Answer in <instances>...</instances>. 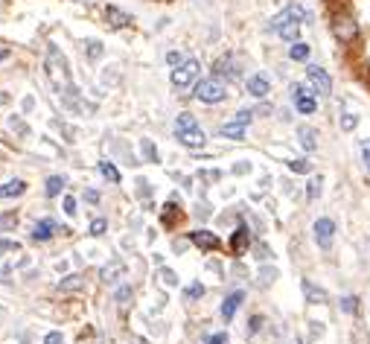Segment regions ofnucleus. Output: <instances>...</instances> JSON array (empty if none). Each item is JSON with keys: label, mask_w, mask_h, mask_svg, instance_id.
I'll use <instances>...</instances> for the list:
<instances>
[{"label": "nucleus", "mask_w": 370, "mask_h": 344, "mask_svg": "<svg viewBox=\"0 0 370 344\" xmlns=\"http://www.w3.org/2000/svg\"><path fill=\"white\" fill-rule=\"evenodd\" d=\"M161 277H164V283H166V286H178V277H175V271L164 269V271H161Z\"/></svg>", "instance_id": "nucleus-36"}, {"label": "nucleus", "mask_w": 370, "mask_h": 344, "mask_svg": "<svg viewBox=\"0 0 370 344\" xmlns=\"http://www.w3.org/2000/svg\"><path fill=\"white\" fill-rule=\"evenodd\" d=\"M44 344H65V341H61V333H50V335L44 338Z\"/></svg>", "instance_id": "nucleus-41"}, {"label": "nucleus", "mask_w": 370, "mask_h": 344, "mask_svg": "<svg viewBox=\"0 0 370 344\" xmlns=\"http://www.w3.org/2000/svg\"><path fill=\"white\" fill-rule=\"evenodd\" d=\"M213 76H219V79H239V68H236V61L233 56H222L219 61L213 65Z\"/></svg>", "instance_id": "nucleus-11"}, {"label": "nucleus", "mask_w": 370, "mask_h": 344, "mask_svg": "<svg viewBox=\"0 0 370 344\" xmlns=\"http://www.w3.org/2000/svg\"><path fill=\"white\" fill-rule=\"evenodd\" d=\"M260 327H263V318H260V316H254V318H251V327H248V335H257V333H260Z\"/></svg>", "instance_id": "nucleus-39"}, {"label": "nucleus", "mask_w": 370, "mask_h": 344, "mask_svg": "<svg viewBox=\"0 0 370 344\" xmlns=\"http://www.w3.org/2000/svg\"><path fill=\"white\" fill-rule=\"evenodd\" d=\"M9 56H12V53H9V50H0V61H6V58H9Z\"/></svg>", "instance_id": "nucleus-46"}, {"label": "nucleus", "mask_w": 370, "mask_h": 344, "mask_svg": "<svg viewBox=\"0 0 370 344\" xmlns=\"http://www.w3.org/2000/svg\"><path fill=\"white\" fill-rule=\"evenodd\" d=\"M18 242H6V239H0V254H4V251H18Z\"/></svg>", "instance_id": "nucleus-40"}, {"label": "nucleus", "mask_w": 370, "mask_h": 344, "mask_svg": "<svg viewBox=\"0 0 370 344\" xmlns=\"http://www.w3.org/2000/svg\"><path fill=\"white\" fill-rule=\"evenodd\" d=\"M184 298H187V301H199V298H204V286H201V283H190L187 289H184Z\"/></svg>", "instance_id": "nucleus-27"}, {"label": "nucleus", "mask_w": 370, "mask_h": 344, "mask_svg": "<svg viewBox=\"0 0 370 344\" xmlns=\"http://www.w3.org/2000/svg\"><path fill=\"white\" fill-rule=\"evenodd\" d=\"M122 271H126V266H122V263L117 260V263H111L108 269H102V280H105V283H114V277L122 274Z\"/></svg>", "instance_id": "nucleus-24"}, {"label": "nucleus", "mask_w": 370, "mask_h": 344, "mask_svg": "<svg viewBox=\"0 0 370 344\" xmlns=\"http://www.w3.org/2000/svg\"><path fill=\"white\" fill-rule=\"evenodd\" d=\"M79 280H82V277H76V274H70V277L65 280V283H58V289H65V292H68V289H79Z\"/></svg>", "instance_id": "nucleus-32"}, {"label": "nucleus", "mask_w": 370, "mask_h": 344, "mask_svg": "<svg viewBox=\"0 0 370 344\" xmlns=\"http://www.w3.org/2000/svg\"><path fill=\"white\" fill-rule=\"evenodd\" d=\"M297 143L306 155H312L318 149V132L312 126H297Z\"/></svg>", "instance_id": "nucleus-13"}, {"label": "nucleus", "mask_w": 370, "mask_h": 344, "mask_svg": "<svg viewBox=\"0 0 370 344\" xmlns=\"http://www.w3.org/2000/svg\"><path fill=\"white\" fill-rule=\"evenodd\" d=\"M245 88H248V93L254 100H265L268 93H271V82H268V76H263V73H254V76H248V82H245Z\"/></svg>", "instance_id": "nucleus-9"}, {"label": "nucleus", "mask_w": 370, "mask_h": 344, "mask_svg": "<svg viewBox=\"0 0 370 344\" xmlns=\"http://www.w3.org/2000/svg\"><path fill=\"white\" fill-rule=\"evenodd\" d=\"M166 61H169V65H172V68H178V65H181V61H184V58H181V53H169V56H166Z\"/></svg>", "instance_id": "nucleus-42"}, {"label": "nucleus", "mask_w": 370, "mask_h": 344, "mask_svg": "<svg viewBox=\"0 0 370 344\" xmlns=\"http://www.w3.org/2000/svg\"><path fill=\"white\" fill-rule=\"evenodd\" d=\"M342 312H344V316H356V312H359V298L356 295H344L342 298Z\"/></svg>", "instance_id": "nucleus-25"}, {"label": "nucleus", "mask_w": 370, "mask_h": 344, "mask_svg": "<svg viewBox=\"0 0 370 344\" xmlns=\"http://www.w3.org/2000/svg\"><path fill=\"white\" fill-rule=\"evenodd\" d=\"M274 277H277V269H265V271H263V286L274 283Z\"/></svg>", "instance_id": "nucleus-37"}, {"label": "nucleus", "mask_w": 370, "mask_h": 344, "mask_svg": "<svg viewBox=\"0 0 370 344\" xmlns=\"http://www.w3.org/2000/svg\"><path fill=\"white\" fill-rule=\"evenodd\" d=\"M26 190V184L21 181V178H15V181H6L4 187H0V199H12V196H21Z\"/></svg>", "instance_id": "nucleus-18"}, {"label": "nucleus", "mask_w": 370, "mask_h": 344, "mask_svg": "<svg viewBox=\"0 0 370 344\" xmlns=\"http://www.w3.org/2000/svg\"><path fill=\"white\" fill-rule=\"evenodd\" d=\"M126 298H132V289H129V286H122V289L117 292V301H126Z\"/></svg>", "instance_id": "nucleus-44"}, {"label": "nucleus", "mask_w": 370, "mask_h": 344, "mask_svg": "<svg viewBox=\"0 0 370 344\" xmlns=\"http://www.w3.org/2000/svg\"><path fill=\"white\" fill-rule=\"evenodd\" d=\"M100 172H102V178H108L111 184H120V172H117V167H114L111 161H102V164H100Z\"/></svg>", "instance_id": "nucleus-26"}, {"label": "nucleus", "mask_w": 370, "mask_h": 344, "mask_svg": "<svg viewBox=\"0 0 370 344\" xmlns=\"http://www.w3.org/2000/svg\"><path fill=\"white\" fill-rule=\"evenodd\" d=\"M61 187H65V178H61V175H50V178H47V196L56 199V196L61 193Z\"/></svg>", "instance_id": "nucleus-23"}, {"label": "nucleus", "mask_w": 370, "mask_h": 344, "mask_svg": "<svg viewBox=\"0 0 370 344\" xmlns=\"http://www.w3.org/2000/svg\"><path fill=\"white\" fill-rule=\"evenodd\" d=\"M143 152H146V158H149V161H155V164H158V149L152 146L149 140H143Z\"/></svg>", "instance_id": "nucleus-33"}, {"label": "nucleus", "mask_w": 370, "mask_h": 344, "mask_svg": "<svg viewBox=\"0 0 370 344\" xmlns=\"http://www.w3.org/2000/svg\"><path fill=\"white\" fill-rule=\"evenodd\" d=\"M251 117H254V111H248V108H245V111H239V114L233 117V123H239V126H248V123H251Z\"/></svg>", "instance_id": "nucleus-31"}, {"label": "nucleus", "mask_w": 370, "mask_h": 344, "mask_svg": "<svg viewBox=\"0 0 370 344\" xmlns=\"http://www.w3.org/2000/svg\"><path fill=\"white\" fill-rule=\"evenodd\" d=\"M88 53H90V58H100L102 56V44L100 41H88Z\"/></svg>", "instance_id": "nucleus-35"}, {"label": "nucleus", "mask_w": 370, "mask_h": 344, "mask_svg": "<svg viewBox=\"0 0 370 344\" xmlns=\"http://www.w3.org/2000/svg\"><path fill=\"white\" fill-rule=\"evenodd\" d=\"M196 100L204 105H219L228 100V82L219 76H207L196 85Z\"/></svg>", "instance_id": "nucleus-3"}, {"label": "nucleus", "mask_w": 370, "mask_h": 344, "mask_svg": "<svg viewBox=\"0 0 370 344\" xmlns=\"http://www.w3.org/2000/svg\"><path fill=\"white\" fill-rule=\"evenodd\" d=\"M204 344H228V333H216V335H207Z\"/></svg>", "instance_id": "nucleus-34"}, {"label": "nucleus", "mask_w": 370, "mask_h": 344, "mask_svg": "<svg viewBox=\"0 0 370 344\" xmlns=\"http://www.w3.org/2000/svg\"><path fill=\"white\" fill-rule=\"evenodd\" d=\"M53 228H56V225L50 222V219H41V222L33 228V239H36V242H47V239L53 236Z\"/></svg>", "instance_id": "nucleus-19"}, {"label": "nucleus", "mask_w": 370, "mask_h": 344, "mask_svg": "<svg viewBox=\"0 0 370 344\" xmlns=\"http://www.w3.org/2000/svg\"><path fill=\"white\" fill-rule=\"evenodd\" d=\"M105 21H108L114 29H126V26L134 24L129 12H122V9H117V6H108V9H105Z\"/></svg>", "instance_id": "nucleus-15"}, {"label": "nucleus", "mask_w": 370, "mask_h": 344, "mask_svg": "<svg viewBox=\"0 0 370 344\" xmlns=\"http://www.w3.org/2000/svg\"><path fill=\"white\" fill-rule=\"evenodd\" d=\"M318 196H321V178H312V181H310V193H306V199L312 202V199H318Z\"/></svg>", "instance_id": "nucleus-29"}, {"label": "nucleus", "mask_w": 370, "mask_h": 344, "mask_svg": "<svg viewBox=\"0 0 370 344\" xmlns=\"http://www.w3.org/2000/svg\"><path fill=\"white\" fill-rule=\"evenodd\" d=\"M242 301H245V292H242V289H236V292H231V295L225 298V303H222V309H219L225 321H231V318L236 316V309L242 306Z\"/></svg>", "instance_id": "nucleus-14"}, {"label": "nucleus", "mask_w": 370, "mask_h": 344, "mask_svg": "<svg viewBox=\"0 0 370 344\" xmlns=\"http://www.w3.org/2000/svg\"><path fill=\"white\" fill-rule=\"evenodd\" d=\"M312 234H315V242H318L321 251H329L332 242H335V222L329 216H321L318 222L312 225Z\"/></svg>", "instance_id": "nucleus-5"}, {"label": "nucleus", "mask_w": 370, "mask_h": 344, "mask_svg": "<svg viewBox=\"0 0 370 344\" xmlns=\"http://www.w3.org/2000/svg\"><path fill=\"white\" fill-rule=\"evenodd\" d=\"M306 18H310V12H306L303 6H297V4H292V6H286L277 18H271V24H268V29L274 36H280L283 41H297V36H300V26L306 24Z\"/></svg>", "instance_id": "nucleus-1"}, {"label": "nucleus", "mask_w": 370, "mask_h": 344, "mask_svg": "<svg viewBox=\"0 0 370 344\" xmlns=\"http://www.w3.org/2000/svg\"><path fill=\"white\" fill-rule=\"evenodd\" d=\"M175 137H178L181 146H187V149H204V143H207V135L201 132V126L175 129Z\"/></svg>", "instance_id": "nucleus-7"}, {"label": "nucleus", "mask_w": 370, "mask_h": 344, "mask_svg": "<svg viewBox=\"0 0 370 344\" xmlns=\"http://www.w3.org/2000/svg\"><path fill=\"white\" fill-rule=\"evenodd\" d=\"M65 213H68V216L76 213V199H73V196H65Z\"/></svg>", "instance_id": "nucleus-38"}, {"label": "nucleus", "mask_w": 370, "mask_h": 344, "mask_svg": "<svg viewBox=\"0 0 370 344\" xmlns=\"http://www.w3.org/2000/svg\"><path fill=\"white\" fill-rule=\"evenodd\" d=\"M356 129H359V114H356V111H344V114H342V132L350 135V132H356Z\"/></svg>", "instance_id": "nucleus-21"}, {"label": "nucleus", "mask_w": 370, "mask_h": 344, "mask_svg": "<svg viewBox=\"0 0 370 344\" xmlns=\"http://www.w3.org/2000/svg\"><path fill=\"white\" fill-rule=\"evenodd\" d=\"M361 158H364V167H367V172H370V149H367V146H361Z\"/></svg>", "instance_id": "nucleus-45"}, {"label": "nucleus", "mask_w": 370, "mask_h": 344, "mask_svg": "<svg viewBox=\"0 0 370 344\" xmlns=\"http://www.w3.org/2000/svg\"><path fill=\"white\" fill-rule=\"evenodd\" d=\"M295 344H303V341H300V338H297V341H295Z\"/></svg>", "instance_id": "nucleus-47"}, {"label": "nucleus", "mask_w": 370, "mask_h": 344, "mask_svg": "<svg viewBox=\"0 0 370 344\" xmlns=\"http://www.w3.org/2000/svg\"><path fill=\"white\" fill-rule=\"evenodd\" d=\"M257 254H260L257 260H268V257H271V251H268V248H265V245H257Z\"/></svg>", "instance_id": "nucleus-43"}, {"label": "nucleus", "mask_w": 370, "mask_h": 344, "mask_svg": "<svg viewBox=\"0 0 370 344\" xmlns=\"http://www.w3.org/2000/svg\"><path fill=\"white\" fill-rule=\"evenodd\" d=\"M199 73H201L199 58H184L178 68H172V73H169V82H172L175 88H190V85L199 79Z\"/></svg>", "instance_id": "nucleus-4"}, {"label": "nucleus", "mask_w": 370, "mask_h": 344, "mask_svg": "<svg viewBox=\"0 0 370 344\" xmlns=\"http://www.w3.org/2000/svg\"><path fill=\"white\" fill-rule=\"evenodd\" d=\"M105 228H108V222H105V219H94V222H90V234H94V236L105 234Z\"/></svg>", "instance_id": "nucleus-30"}, {"label": "nucleus", "mask_w": 370, "mask_h": 344, "mask_svg": "<svg viewBox=\"0 0 370 344\" xmlns=\"http://www.w3.org/2000/svg\"><path fill=\"white\" fill-rule=\"evenodd\" d=\"M310 56H312V47L306 44V41H292V47H289V58L292 61H300V65H306L310 61Z\"/></svg>", "instance_id": "nucleus-16"}, {"label": "nucleus", "mask_w": 370, "mask_h": 344, "mask_svg": "<svg viewBox=\"0 0 370 344\" xmlns=\"http://www.w3.org/2000/svg\"><path fill=\"white\" fill-rule=\"evenodd\" d=\"M329 33L342 47H350V44L359 41V21L350 12H342V15H335L329 21Z\"/></svg>", "instance_id": "nucleus-2"}, {"label": "nucleus", "mask_w": 370, "mask_h": 344, "mask_svg": "<svg viewBox=\"0 0 370 344\" xmlns=\"http://www.w3.org/2000/svg\"><path fill=\"white\" fill-rule=\"evenodd\" d=\"M300 289H303L306 303H312V306H324V303H329V292H327V289H321V286L315 283V280H303Z\"/></svg>", "instance_id": "nucleus-8"}, {"label": "nucleus", "mask_w": 370, "mask_h": 344, "mask_svg": "<svg viewBox=\"0 0 370 344\" xmlns=\"http://www.w3.org/2000/svg\"><path fill=\"white\" fill-rule=\"evenodd\" d=\"M190 242L193 245H199L201 248V251H216V248H219L222 242H219V236H216L213 231H190Z\"/></svg>", "instance_id": "nucleus-10"}, {"label": "nucleus", "mask_w": 370, "mask_h": 344, "mask_svg": "<svg viewBox=\"0 0 370 344\" xmlns=\"http://www.w3.org/2000/svg\"><path fill=\"white\" fill-rule=\"evenodd\" d=\"M295 108H297V114H303V117H312V114L318 111V100L312 97V93H303V97L295 100Z\"/></svg>", "instance_id": "nucleus-17"}, {"label": "nucleus", "mask_w": 370, "mask_h": 344, "mask_svg": "<svg viewBox=\"0 0 370 344\" xmlns=\"http://www.w3.org/2000/svg\"><path fill=\"white\" fill-rule=\"evenodd\" d=\"M222 137H231V140H242L245 137V126H239V123H225V126L219 129Z\"/></svg>", "instance_id": "nucleus-20"}, {"label": "nucleus", "mask_w": 370, "mask_h": 344, "mask_svg": "<svg viewBox=\"0 0 370 344\" xmlns=\"http://www.w3.org/2000/svg\"><path fill=\"white\" fill-rule=\"evenodd\" d=\"M248 245H251V231H248V225H239L231 234V251L233 254H245V251H248Z\"/></svg>", "instance_id": "nucleus-12"}, {"label": "nucleus", "mask_w": 370, "mask_h": 344, "mask_svg": "<svg viewBox=\"0 0 370 344\" xmlns=\"http://www.w3.org/2000/svg\"><path fill=\"white\" fill-rule=\"evenodd\" d=\"M306 79L315 85L318 97H329V93H332V79H329V73H327L324 68H318V65H306Z\"/></svg>", "instance_id": "nucleus-6"}, {"label": "nucleus", "mask_w": 370, "mask_h": 344, "mask_svg": "<svg viewBox=\"0 0 370 344\" xmlns=\"http://www.w3.org/2000/svg\"><path fill=\"white\" fill-rule=\"evenodd\" d=\"M289 170L297 172V175H310L312 164H310V158H295V161H289Z\"/></svg>", "instance_id": "nucleus-22"}, {"label": "nucleus", "mask_w": 370, "mask_h": 344, "mask_svg": "<svg viewBox=\"0 0 370 344\" xmlns=\"http://www.w3.org/2000/svg\"><path fill=\"white\" fill-rule=\"evenodd\" d=\"M18 225V216L15 213H6V216H0V231H9Z\"/></svg>", "instance_id": "nucleus-28"}]
</instances>
